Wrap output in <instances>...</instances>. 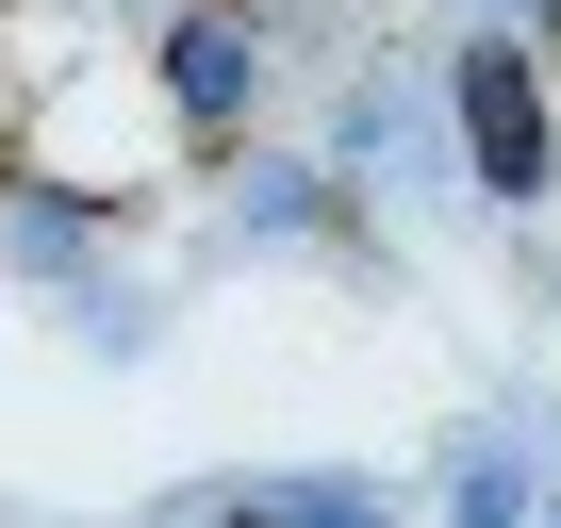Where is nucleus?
Here are the masks:
<instances>
[{
    "mask_svg": "<svg viewBox=\"0 0 561 528\" xmlns=\"http://www.w3.org/2000/svg\"><path fill=\"white\" fill-rule=\"evenodd\" d=\"M462 133H479V165H495V182H545V116H528V83H512V67H462Z\"/></svg>",
    "mask_w": 561,
    "mask_h": 528,
    "instance_id": "obj_1",
    "label": "nucleus"
},
{
    "mask_svg": "<svg viewBox=\"0 0 561 528\" xmlns=\"http://www.w3.org/2000/svg\"><path fill=\"white\" fill-rule=\"evenodd\" d=\"M165 100H182V116H231V100H248V34H231V18H182V34H165Z\"/></svg>",
    "mask_w": 561,
    "mask_h": 528,
    "instance_id": "obj_2",
    "label": "nucleus"
}]
</instances>
